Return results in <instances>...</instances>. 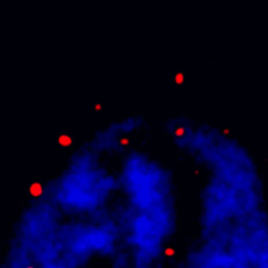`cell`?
I'll use <instances>...</instances> for the list:
<instances>
[{
    "mask_svg": "<svg viewBox=\"0 0 268 268\" xmlns=\"http://www.w3.org/2000/svg\"><path fill=\"white\" fill-rule=\"evenodd\" d=\"M29 193L34 197H39L43 193V186L39 183H33L29 187Z\"/></svg>",
    "mask_w": 268,
    "mask_h": 268,
    "instance_id": "6da1fadb",
    "label": "cell"
},
{
    "mask_svg": "<svg viewBox=\"0 0 268 268\" xmlns=\"http://www.w3.org/2000/svg\"><path fill=\"white\" fill-rule=\"evenodd\" d=\"M174 82L176 84H183L185 82V74L182 72H178L174 76Z\"/></svg>",
    "mask_w": 268,
    "mask_h": 268,
    "instance_id": "3957f363",
    "label": "cell"
},
{
    "mask_svg": "<svg viewBox=\"0 0 268 268\" xmlns=\"http://www.w3.org/2000/svg\"><path fill=\"white\" fill-rule=\"evenodd\" d=\"M120 142H121V144H123V145H126V144L128 143V141H127V139H126V138H122V139L120 140Z\"/></svg>",
    "mask_w": 268,
    "mask_h": 268,
    "instance_id": "277c9868",
    "label": "cell"
},
{
    "mask_svg": "<svg viewBox=\"0 0 268 268\" xmlns=\"http://www.w3.org/2000/svg\"><path fill=\"white\" fill-rule=\"evenodd\" d=\"M58 142L62 146H69L72 144V137L67 135V134H61L58 138Z\"/></svg>",
    "mask_w": 268,
    "mask_h": 268,
    "instance_id": "7a4b0ae2",
    "label": "cell"
}]
</instances>
